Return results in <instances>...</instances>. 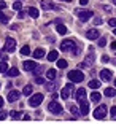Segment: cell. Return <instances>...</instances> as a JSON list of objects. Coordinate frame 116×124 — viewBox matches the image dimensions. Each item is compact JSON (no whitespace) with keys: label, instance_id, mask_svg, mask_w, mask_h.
Masks as SVG:
<instances>
[{"label":"cell","instance_id":"6da1fadb","mask_svg":"<svg viewBox=\"0 0 116 124\" xmlns=\"http://www.w3.org/2000/svg\"><path fill=\"white\" fill-rule=\"evenodd\" d=\"M67 77H69V80H70V81H73V83H80V81H83V80H84L83 72H80V70H70Z\"/></svg>","mask_w":116,"mask_h":124},{"label":"cell","instance_id":"7a4b0ae2","mask_svg":"<svg viewBox=\"0 0 116 124\" xmlns=\"http://www.w3.org/2000/svg\"><path fill=\"white\" fill-rule=\"evenodd\" d=\"M76 16L80 18L81 22H86L94 16V13H92L91 10H76Z\"/></svg>","mask_w":116,"mask_h":124},{"label":"cell","instance_id":"3957f363","mask_svg":"<svg viewBox=\"0 0 116 124\" xmlns=\"http://www.w3.org/2000/svg\"><path fill=\"white\" fill-rule=\"evenodd\" d=\"M107 113H108V110H107V105H100V107H97V108L94 110V118L95 119H105V116H107Z\"/></svg>","mask_w":116,"mask_h":124},{"label":"cell","instance_id":"277c9868","mask_svg":"<svg viewBox=\"0 0 116 124\" xmlns=\"http://www.w3.org/2000/svg\"><path fill=\"white\" fill-rule=\"evenodd\" d=\"M73 81L72 83H67L65 86H64V89H62V92H61V97L64 99V100H67V99H70L72 97V92H73Z\"/></svg>","mask_w":116,"mask_h":124},{"label":"cell","instance_id":"5b68a950","mask_svg":"<svg viewBox=\"0 0 116 124\" xmlns=\"http://www.w3.org/2000/svg\"><path fill=\"white\" fill-rule=\"evenodd\" d=\"M41 102H43V94H33V95H30V99H29L30 107H38Z\"/></svg>","mask_w":116,"mask_h":124},{"label":"cell","instance_id":"8992f818","mask_svg":"<svg viewBox=\"0 0 116 124\" xmlns=\"http://www.w3.org/2000/svg\"><path fill=\"white\" fill-rule=\"evenodd\" d=\"M48 110H49L51 113H54V115H61L62 113V107L59 102H56V100H53V102L48 105Z\"/></svg>","mask_w":116,"mask_h":124},{"label":"cell","instance_id":"52a82bcc","mask_svg":"<svg viewBox=\"0 0 116 124\" xmlns=\"http://www.w3.org/2000/svg\"><path fill=\"white\" fill-rule=\"evenodd\" d=\"M75 46H76V43L73 40H64L61 43V49H62V51H72Z\"/></svg>","mask_w":116,"mask_h":124},{"label":"cell","instance_id":"ba28073f","mask_svg":"<svg viewBox=\"0 0 116 124\" xmlns=\"http://www.w3.org/2000/svg\"><path fill=\"white\" fill-rule=\"evenodd\" d=\"M16 49V41L11 38V37H8L7 38V41H5V51H8V53H13Z\"/></svg>","mask_w":116,"mask_h":124},{"label":"cell","instance_id":"9c48e42d","mask_svg":"<svg viewBox=\"0 0 116 124\" xmlns=\"http://www.w3.org/2000/svg\"><path fill=\"white\" fill-rule=\"evenodd\" d=\"M22 67H24L25 72H33V70H35V67H37V64H35V61H24Z\"/></svg>","mask_w":116,"mask_h":124},{"label":"cell","instance_id":"30bf717a","mask_svg":"<svg viewBox=\"0 0 116 124\" xmlns=\"http://www.w3.org/2000/svg\"><path fill=\"white\" fill-rule=\"evenodd\" d=\"M86 37L89 38V40H99L100 33H99V30H95V29H89L86 32Z\"/></svg>","mask_w":116,"mask_h":124},{"label":"cell","instance_id":"8fae6325","mask_svg":"<svg viewBox=\"0 0 116 124\" xmlns=\"http://www.w3.org/2000/svg\"><path fill=\"white\" fill-rule=\"evenodd\" d=\"M21 97V92L19 91H10L8 92V102H16V100H18V99Z\"/></svg>","mask_w":116,"mask_h":124},{"label":"cell","instance_id":"7c38bea8","mask_svg":"<svg viewBox=\"0 0 116 124\" xmlns=\"http://www.w3.org/2000/svg\"><path fill=\"white\" fill-rule=\"evenodd\" d=\"M75 97H76V100L78 102H83V100H86V89H78V91L75 92Z\"/></svg>","mask_w":116,"mask_h":124},{"label":"cell","instance_id":"4fadbf2b","mask_svg":"<svg viewBox=\"0 0 116 124\" xmlns=\"http://www.w3.org/2000/svg\"><path fill=\"white\" fill-rule=\"evenodd\" d=\"M80 113L83 115V116H86V115L89 113V103H87L86 100L80 102Z\"/></svg>","mask_w":116,"mask_h":124},{"label":"cell","instance_id":"5bb4252c","mask_svg":"<svg viewBox=\"0 0 116 124\" xmlns=\"http://www.w3.org/2000/svg\"><path fill=\"white\" fill-rule=\"evenodd\" d=\"M111 77H113V75H111V72H110L108 69L100 70V78H102L103 81H110V80H111Z\"/></svg>","mask_w":116,"mask_h":124},{"label":"cell","instance_id":"9a60e30c","mask_svg":"<svg viewBox=\"0 0 116 124\" xmlns=\"http://www.w3.org/2000/svg\"><path fill=\"white\" fill-rule=\"evenodd\" d=\"M27 13H29V16H30V18H38V16H40V11L37 10L35 7H30L29 10H27Z\"/></svg>","mask_w":116,"mask_h":124},{"label":"cell","instance_id":"2e32d148","mask_svg":"<svg viewBox=\"0 0 116 124\" xmlns=\"http://www.w3.org/2000/svg\"><path fill=\"white\" fill-rule=\"evenodd\" d=\"M33 57H35V59L45 57V49H43V48H37L35 51H33Z\"/></svg>","mask_w":116,"mask_h":124},{"label":"cell","instance_id":"e0dca14e","mask_svg":"<svg viewBox=\"0 0 116 124\" xmlns=\"http://www.w3.org/2000/svg\"><path fill=\"white\" fill-rule=\"evenodd\" d=\"M56 77H57V72H56L54 69H51V70H48V72H46V78H48V80L54 81V80H56Z\"/></svg>","mask_w":116,"mask_h":124},{"label":"cell","instance_id":"ac0fdd59","mask_svg":"<svg viewBox=\"0 0 116 124\" xmlns=\"http://www.w3.org/2000/svg\"><path fill=\"white\" fill-rule=\"evenodd\" d=\"M57 51H54V49H53V51H51L49 53V54H48L46 56V59H48V61H49V62H54V61H57Z\"/></svg>","mask_w":116,"mask_h":124},{"label":"cell","instance_id":"d6986e66","mask_svg":"<svg viewBox=\"0 0 116 124\" xmlns=\"http://www.w3.org/2000/svg\"><path fill=\"white\" fill-rule=\"evenodd\" d=\"M7 75H8V77H11V78H15V77H18V75H19V70L16 69V67H13V69H8Z\"/></svg>","mask_w":116,"mask_h":124},{"label":"cell","instance_id":"ffe728a7","mask_svg":"<svg viewBox=\"0 0 116 124\" xmlns=\"http://www.w3.org/2000/svg\"><path fill=\"white\" fill-rule=\"evenodd\" d=\"M100 81H99V80H91V81H89V88H91V89H99V88H100Z\"/></svg>","mask_w":116,"mask_h":124},{"label":"cell","instance_id":"44dd1931","mask_svg":"<svg viewBox=\"0 0 116 124\" xmlns=\"http://www.w3.org/2000/svg\"><path fill=\"white\" fill-rule=\"evenodd\" d=\"M89 51H91V53H89V56H87V57H86V61H84V64H86V65H89V64H94V54H92V49H89Z\"/></svg>","mask_w":116,"mask_h":124},{"label":"cell","instance_id":"7402d4cb","mask_svg":"<svg viewBox=\"0 0 116 124\" xmlns=\"http://www.w3.org/2000/svg\"><path fill=\"white\" fill-rule=\"evenodd\" d=\"M67 32H69V30H67V27L64 26V24H57V33H61V35H65Z\"/></svg>","mask_w":116,"mask_h":124},{"label":"cell","instance_id":"603a6c76","mask_svg":"<svg viewBox=\"0 0 116 124\" xmlns=\"http://www.w3.org/2000/svg\"><path fill=\"white\" fill-rule=\"evenodd\" d=\"M56 62H57V67H59V69H67V65H69L65 59H57Z\"/></svg>","mask_w":116,"mask_h":124},{"label":"cell","instance_id":"cb8c5ba5","mask_svg":"<svg viewBox=\"0 0 116 124\" xmlns=\"http://www.w3.org/2000/svg\"><path fill=\"white\" fill-rule=\"evenodd\" d=\"M105 95H107V97H115V95H116V89L107 88V89H105Z\"/></svg>","mask_w":116,"mask_h":124},{"label":"cell","instance_id":"d4e9b609","mask_svg":"<svg viewBox=\"0 0 116 124\" xmlns=\"http://www.w3.org/2000/svg\"><path fill=\"white\" fill-rule=\"evenodd\" d=\"M22 94L24 95H30L32 94V86H30V84H25L24 89H22Z\"/></svg>","mask_w":116,"mask_h":124},{"label":"cell","instance_id":"484cf974","mask_svg":"<svg viewBox=\"0 0 116 124\" xmlns=\"http://www.w3.org/2000/svg\"><path fill=\"white\" fill-rule=\"evenodd\" d=\"M100 97H102L100 92H92V94H91V100H92V102H99Z\"/></svg>","mask_w":116,"mask_h":124},{"label":"cell","instance_id":"4316f807","mask_svg":"<svg viewBox=\"0 0 116 124\" xmlns=\"http://www.w3.org/2000/svg\"><path fill=\"white\" fill-rule=\"evenodd\" d=\"M8 72V65H7V62H0V73H7Z\"/></svg>","mask_w":116,"mask_h":124},{"label":"cell","instance_id":"83f0119b","mask_svg":"<svg viewBox=\"0 0 116 124\" xmlns=\"http://www.w3.org/2000/svg\"><path fill=\"white\" fill-rule=\"evenodd\" d=\"M41 8H43V10H51V8H54V7H53V5H51L49 2L43 0V2H41Z\"/></svg>","mask_w":116,"mask_h":124},{"label":"cell","instance_id":"f1b7e54d","mask_svg":"<svg viewBox=\"0 0 116 124\" xmlns=\"http://www.w3.org/2000/svg\"><path fill=\"white\" fill-rule=\"evenodd\" d=\"M29 53H30V48L27 46V45L21 48V54H22V56H29Z\"/></svg>","mask_w":116,"mask_h":124},{"label":"cell","instance_id":"f546056e","mask_svg":"<svg viewBox=\"0 0 116 124\" xmlns=\"http://www.w3.org/2000/svg\"><path fill=\"white\" fill-rule=\"evenodd\" d=\"M10 116L13 118V119H19V118H21V113H19V111H15V110H13V111L10 113Z\"/></svg>","mask_w":116,"mask_h":124},{"label":"cell","instance_id":"4dcf8cb0","mask_svg":"<svg viewBox=\"0 0 116 124\" xmlns=\"http://www.w3.org/2000/svg\"><path fill=\"white\" fill-rule=\"evenodd\" d=\"M21 8H22V3H21V2H15V3H13V10L21 11Z\"/></svg>","mask_w":116,"mask_h":124},{"label":"cell","instance_id":"1f68e13d","mask_svg":"<svg viewBox=\"0 0 116 124\" xmlns=\"http://www.w3.org/2000/svg\"><path fill=\"white\" fill-rule=\"evenodd\" d=\"M45 86H46V89L48 91H54V83H51V80H49V83H45Z\"/></svg>","mask_w":116,"mask_h":124},{"label":"cell","instance_id":"d6a6232c","mask_svg":"<svg viewBox=\"0 0 116 124\" xmlns=\"http://www.w3.org/2000/svg\"><path fill=\"white\" fill-rule=\"evenodd\" d=\"M110 116H111L113 119L116 118V107H111V110H110Z\"/></svg>","mask_w":116,"mask_h":124},{"label":"cell","instance_id":"836d02e7","mask_svg":"<svg viewBox=\"0 0 116 124\" xmlns=\"http://www.w3.org/2000/svg\"><path fill=\"white\" fill-rule=\"evenodd\" d=\"M105 45H107L105 38H100V37H99V46H102V48H103V46H105Z\"/></svg>","mask_w":116,"mask_h":124},{"label":"cell","instance_id":"e575fe53","mask_svg":"<svg viewBox=\"0 0 116 124\" xmlns=\"http://www.w3.org/2000/svg\"><path fill=\"white\" fill-rule=\"evenodd\" d=\"M0 21L3 22V24H8V16H5V15H2V16H0Z\"/></svg>","mask_w":116,"mask_h":124},{"label":"cell","instance_id":"d590c367","mask_svg":"<svg viewBox=\"0 0 116 124\" xmlns=\"http://www.w3.org/2000/svg\"><path fill=\"white\" fill-rule=\"evenodd\" d=\"M7 111H3V110H2V111H0V121H3L5 119V118H7Z\"/></svg>","mask_w":116,"mask_h":124},{"label":"cell","instance_id":"8d00e7d4","mask_svg":"<svg viewBox=\"0 0 116 124\" xmlns=\"http://www.w3.org/2000/svg\"><path fill=\"white\" fill-rule=\"evenodd\" d=\"M35 81H37L38 84H45V80H43L41 77H37V78H35Z\"/></svg>","mask_w":116,"mask_h":124},{"label":"cell","instance_id":"74e56055","mask_svg":"<svg viewBox=\"0 0 116 124\" xmlns=\"http://www.w3.org/2000/svg\"><path fill=\"white\" fill-rule=\"evenodd\" d=\"M108 24H110L111 27H116V19H115V18H111V19L108 21Z\"/></svg>","mask_w":116,"mask_h":124},{"label":"cell","instance_id":"f35d334b","mask_svg":"<svg viewBox=\"0 0 116 124\" xmlns=\"http://www.w3.org/2000/svg\"><path fill=\"white\" fill-rule=\"evenodd\" d=\"M70 111H72L73 115H78V108H76V107H73V105L70 107Z\"/></svg>","mask_w":116,"mask_h":124},{"label":"cell","instance_id":"ab89813d","mask_svg":"<svg viewBox=\"0 0 116 124\" xmlns=\"http://www.w3.org/2000/svg\"><path fill=\"white\" fill-rule=\"evenodd\" d=\"M102 22H103V21H102L100 18H95V19H94V24H95V26H100Z\"/></svg>","mask_w":116,"mask_h":124},{"label":"cell","instance_id":"60d3db41","mask_svg":"<svg viewBox=\"0 0 116 124\" xmlns=\"http://www.w3.org/2000/svg\"><path fill=\"white\" fill-rule=\"evenodd\" d=\"M102 62H103V64L110 62V57H108V56H102Z\"/></svg>","mask_w":116,"mask_h":124},{"label":"cell","instance_id":"b9f144b4","mask_svg":"<svg viewBox=\"0 0 116 124\" xmlns=\"http://www.w3.org/2000/svg\"><path fill=\"white\" fill-rule=\"evenodd\" d=\"M22 121H30V116L29 115H24V116H22Z\"/></svg>","mask_w":116,"mask_h":124},{"label":"cell","instance_id":"7bdbcfd3","mask_svg":"<svg viewBox=\"0 0 116 124\" xmlns=\"http://www.w3.org/2000/svg\"><path fill=\"white\" fill-rule=\"evenodd\" d=\"M5 7H7V3H5L3 0H2V2H0V10H3V8H5Z\"/></svg>","mask_w":116,"mask_h":124},{"label":"cell","instance_id":"ee69618b","mask_svg":"<svg viewBox=\"0 0 116 124\" xmlns=\"http://www.w3.org/2000/svg\"><path fill=\"white\" fill-rule=\"evenodd\" d=\"M3 103H5V100H3V99H2V97H0V110L3 108Z\"/></svg>","mask_w":116,"mask_h":124},{"label":"cell","instance_id":"f6af8a7d","mask_svg":"<svg viewBox=\"0 0 116 124\" xmlns=\"http://www.w3.org/2000/svg\"><path fill=\"white\" fill-rule=\"evenodd\" d=\"M111 49H113V51H116V41H113V43H111Z\"/></svg>","mask_w":116,"mask_h":124},{"label":"cell","instance_id":"bcb514c9","mask_svg":"<svg viewBox=\"0 0 116 124\" xmlns=\"http://www.w3.org/2000/svg\"><path fill=\"white\" fill-rule=\"evenodd\" d=\"M0 59H3V61H7V56H5L3 53H0Z\"/></svg>","mask_w":116,"mask_h":124},{"label":"cell","instance_id":"7dc6e473","mask_svg":"<svg viewBox=\"0 0 116 124\" xmlns=\"http://www.w3.org/2000/svg\"><path fill=\"white\" fill-rule=\"evenodd\" d=\"M80 5H87V0H80Z\"/></svg>","mask_w":116,"mask_h":124},{"label":"cell","instance_id":"c3c4849f","mask_svg":"<svg viewBox=\"0 0 116 124\" xmlns=\"http://www.w3.org/2000/svg\"><path fill=\"white\" fill-rule=\"evenodd\" d=\"M113 33H115V35H116V27H113Z\"/></svg>","mask_w":116,"mask_h":124},{"label":"cell","instance_id":"681fc988","mask_svg":"<svg viewBox=\"0 0 116 124\" xmlns=\"http://www.w3.org/2000/svg\"><path fill=\"white\" fill-rule=\"evenodd\" d=\"M111 2H113V5H116V0H111Z\"/></svg>","mask_w":116,"mask_h":124},{"label":"cell","instance_id":"f907efd6","mask_svg":"<svg viewBox=\"0 0 116 124\" xmlns=\"http://www.w3.org/2000/svg\"><path fill=\"white\" fill-rule=\"evenodd\" d=\"M62 2H72V0H62Z\"/></svg>","mask_w":116,"mask_h":124},{"label":"cell","instance_id":"816d5d0a","mask_svg":"<svg viewBox=\"0 0 116 124\" xmlns=\"http://www.w3.org/2000/svg\"><path fill=\"white\" fill-rule=\"evenodd\" d=\"M115 86H116V81H115Z\"/></svg>","mask_w":116,"mask_h":124},{"label":"cell","instance_id":"f5cc1de1","mask_svg":"<svg viewBox=\"0 0 116 124\" xmlns=\"http://www.w3.org/2000/svg\"><path fill=\"white\" fill-rule=\"evenodd\" d=\"M0 16H2V13H0Z\"/></svg>","mask_w":116,"mask_h":124}]
</instances>
